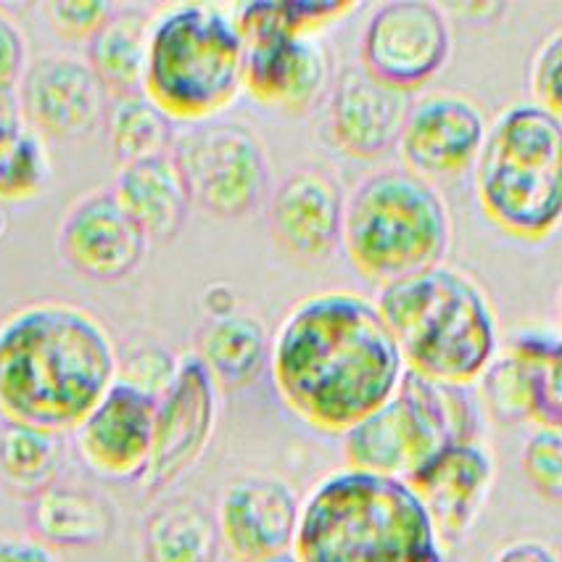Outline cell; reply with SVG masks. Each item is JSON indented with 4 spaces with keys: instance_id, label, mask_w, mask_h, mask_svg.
Here are the masks:
<instances>
[{
    "instance_id": "24",
    "label": "cell",
    "mask_w": 562,
    "mask_h": 562,
    "mask_svg": "<svg viewBox=\"0 0 562 562\" xmlns=\"http://www.w3.org/2000/svg\"><path fill=\"white\" fill-rule=\"evenodd\" d=\"M193 357L204 364L217 391H240L259 381L270 362V338L257 317L231 312L209 317L195 330Z\"/></svg>"
},
{
    "instance_id": "6",
    "label": "cell",
    "mask_w": 562,
    "mask_h": 562,
    "mask_svg": "<svg viewBox=\"0 0 562 562\" xmlns=\"http://www.w3.org/2000/svg\"><path fill=\"white\" fill-rule=\"evenodd\" d=\"M341 246L364 280L385 289L443 265L452 214L434 182L404 167L381 169L346 199Z\"/></svg>"
},
{
    "instance_id": "12",
    "label": "cell",
    "mask_w": 562,
    "mask_h": 562,
    "mask_svg": "<svg viewBox=\"0 0 562 562\" xmlns=\"http://www.w3.org/2000/svg\"><path fill=\"white\" fill-rule=\"evenodd\" d=\"M217 398L220 391L204 364L193 355L182 357L172 385L156 402L151 454L137 481L148 496L167 492L199 465L217 428Z\"/></svg>"
},
{
    "instance_id": "10",
    "label": "cell",
    "mask_w": 562,
    "mask_h": 562,
    "mask_svg": "<svg viewBox=\"0 0 562 562\" xmlns=\"http://www.w3.org/2000/svg\"><path fill=\"white\" fill-rule=\"evenodd\" d=\"M233 16L246 45V93L267 109L310 114L330 90V56L317 35L272 27L246 5H235Z\"/></svg>"
},
{
    "instance_id": "37",
    "label": "cell",
    "mask_w": 562,
    "mask_h": 562,
    "mask_svg": "<svg viewBox=\"0 0 562 562\" xmlns=\"http://www.w3.org/2000/svg\"><path fill=\"white\" fill-rule=\"evenodd\" d=\"M494 562H560L558 549L539 539L509 541L496 552Z\"/></svg>"
},
{
    "instance_id": "28",
    "label": "cell",
    "mask_w": 562,
    "mask_h": 562,
    "mask_svg": "<svg viewBox=\"0 0 562 562\" xmlns=\"http://www.w3.org/2000/svg\"><path fill=\"white\" fill-rule=\"evenodd\" d=\"M50 182L48 143L22 114L11 111L0 122V201L22 204L45 193Z\"/></svg>"
},
{
    "instance_id": "2",
    "label": "cell",
    "mask_w": 562,
    "mask_h": 562,
    "mask_svg": "<svg viewBox=\"0 0 562 562\" xmlns=\"http://www.w3.org/2000/svg\"><path fill=\"white\" fill-rule=\"evenodd\" d=\"M116 344L93 312L35 302L0 319V417L75 430L116 381Z\"/></svg>"
},
{
    "instance_id": "15",
    "label": "cell",
    "mask_w": 562,
    "mask_h": 562,
    "mask_svg": "<svg viewBox=\"0 0 562 562\" xmlns=\"http://www.w3.org/2000/svg\"><path fill=\"white\" fill-rule=\"evenodd\" d=\"M146 235L127 217L111 188H93L75 201L58 225V254L90 283H122L143 265Z\"/></svg>"
},
{
    "instance_id": "34",
    "label": "cell",
    "mask_w": 562,
    "mask_h": 562,
    "mask_svg": "<svg viewBox=\"0 0 562 562\" xmlns=\"http://www.w3.org/2000/svg\"><path fill=\"white\" fill-rule=\"evenodd\" d=\"M560 64H562V30L554 27L536 48L531 61V93L533 103L549 114H558L562 109L560 98Z\"/></svg>"
},
{
    "instance_id": "18",
    "label": "cell",
    "mask_w": 562,
    "mask_h": 562,
    "mask_svg": "<svg viewBox=\"0 0 562 562\" xmlns=\"http://www.w3.org/2000/svg\"><path fill=\"white\" fill-rule=\"evenodd\" d=\"M494 457L481 441L449 443L407 479L441 541H460L481 518L494 488Z\"/></svg>"
},
{
    "instance_id": "5",
    "label": "cell",
    "mask_w": 562,
    "mask_h": 562,
    "mask_svg": "<svg viewBox=\"0 0 562 562\" xmlns=\"http://www.w3.org/2000/svg\"><path fill=\"white\" fill-rule=\"evenodd\" d=\"M246 45L233 9L175 3L154 11L143 95L172 122L222 114L244 90Z\"/></svg>"
},
{
    "instance_id": "26",
    "label": "cell",
    "mask_w": 562,
    "mask_h": 562,
    "mask_svg": "<svg viewBox=\"0 0 562 562\" xmlns=\"http://www.w3.org/2000/svg\"><path fill=\"white\" fill-rule=\"evenodd\" d=\"M61 462V434L22 426V423H0V481L11 492L32 499L56 483Z\"/></svg>"
},
{
    "instance_id": "23",
    "label": "cell",
    "mask_w": 562,
    "mask_h": 562,
    "mask_svg": "<svg viewBox=\"0 0 562 562\" xmlns=\"http://www.w3.org/2000/svg\"><path fill=\"white\" fill-rule=\"evenodd\" d=\"M151 24L154 9L114 5L103 27L88 41L85 64L109 98L143 93Z\"/></svg>"
},
{
    "instance_id": "20",
    "label": "cell",
    "mask_w": 562,
    "mask_h": 562,
    "mask_svg": "<svg viewBox=\"0 0 562 562\" xmlns=\"http://www.w3.org/2000/svg\"><path fill=\"white\" fill-rule=\"evenodd\" d=\"M409 111V93L389 88L362 67H349L328 90V130L351 159L375 161L396 148Z\"/></svg>"
},
{
    "instance_id": "29",
    "label": "cell",
    "mask_w": 562,
    "mask_h": 562,
    "mask_svg": "<svg viewBox=\"0 0 562 562\" xmlns=\"http://www.w3.org/2000/svg\"><path fill=\"white\" fill-rule=\"evenodd\" d=\"M103 122H106L109 146L120 165L167 154L178 133L175 122L143 93L109 98Z\"/></svg>"
},
{
    "instance_id": "19",
    "label": "cell",
    "mask_w": 562,
    "mask_h": 562,
    "mask_svg": "<svg viewBox=\"0 0 562 562\" xmlns=\"http://www.w3.org/2000/svg\"><path fill=\"white\" fill-rule=\"evenodd\" d=\"M154 415V398L114 381L75 428L77 454L101 479L140 481L151 454Z\"/></svg>"
},
{
    "instance_id": "4",
    "label": "cell",
    "mask_w": 562,
    "mask_h": 562,
    "mask_svg": "<svg viewBox=\"0 0 562 562\" xmlns=\"http://www.w3.org/2000/svg\"><path fill=\"white\" fill-rule=\"evenodd\" d=\"M375 306L404 370L430 383L470 389L499 351L496 312L486 291L457 267H430L385 285Z\"/></svg>"
},
{
    "instance_id": "22",
    "label": "cell",
    "mask_w": 562,
    "mask_h": 562,
    "mask_svg": "<svg viewBox=\"0 0 562 562\" xmlns=\"http://www.w3.org/2000/svg\"><path fill=\"white\" fill-rule=\"evenodd\" d=\"M27 526L32 539L45 547L85 549L111 539L116 515L93 488L56 481L30 499Z\"/></svg>"
},
{
    "instance_id": "21",
    "label": "cell",
    "mask_w": 562,
    "mask_h": 562,
    "mask_svg": "<svg viewBox=\"0 0 562 562\" xmlns=\"http://www.w3.org/2000/svg\"><path fill=\"white\" fill-rule=\"evenodd\" d=\"M111 193L137 231L146 235L148 246H167L178 240L193 209L169 151L122 165Z\"/></svg>"
},
{
    "instance_id": "27",
    "label": "cell",
    "mask_w": 562,
    "mask_h": 562,
    "mask_svg": "<svg viewBox=\"0 0 562 562\" xmlns=\"http://www.w3.org/2000/svg\"><path fill=\"white\" fill-rule=\"evenodd\" d=\"M505 349L520 359L526 372L531 423L539 428L562 426V344L554 330L526 328Z\"/></svg>"
},
{
    "instance_id": "8",
    "label": "cell",
    "mask_w": 562,
    "mask_h": 562,
    "mask_svg": "<svg viewBox=\"0 0 562 562\" xmlns=\"http://www.w3.org/2000/svg\"><path fill=\"white\" fill-rule=\"evenodd\" d=\"M479 402L470 389L404 370L394 396L341 436L346 468L407 481L449 443L479 441Z\"/></svg>"
},
{
    "instance_id": "41",
    "label": "cell",
    "mask_w": 562,
    "mask_h": 562,
    "mask_svg": "<svg viewBox=\"0 0 562 562\" xmlns=\"http://www.w3.org/2000/svg\"><path fill=\"white\" fill-rule=\"evenodd\" d=\"M5 227H9V217H5V212H3V209H0V238H3Z\"/></svg>"
},
{
    "instance_id": "7",
    "label": "cell",
    "mask_w": 562,
    "mask_h": 562,
    "mask_svg": "<svg viewBox=\"0 0 562 562\" xmlns=\"http://www.w3.org/2000/svg\"><path fill=\"white\" fill-rule=\"evenodd\" d=\"M475 167L481 212L509 238L541 244L562 214V122L536 103H515L488 124Z\"/></svg>"
},
{
    "instance_id": "13",
    "label": "cell",
    "mask_w": 562,
    "mask_h": 562,
    "mask_svg": "<svg viewBox=\"0 0 562 562\" xmlns=\"http://www.w3.org/2000/svg\"><path fill=\"white\" fill-rule=\"evenodd\" d=\"M22 120L45 140H82L103 122L106 93L85 58L43 54L27 61L16 88Z\"/></svg>"
},
{
    "instance_id": "3",
    "label": "cell",
    "mask_w": 562,
    "mask_h": 562,
    "mask_svg": "<svg viewBox=\"0 0 562 562\" xmlns=\"http://www.w3.org/2000/svg\"><path fill=\"white\" fill-rule=\"evenodd\" d=\"M296 562H447L426 507L402 479L336 470L302 499Z\"/></svg>"
},
{
    "instance_id": "17",
    "label": "cell",
    "mask_w": 562,
    "mask_h": 562,
    "mask_svg": "<svg viewBox=\"0 0 562 562\" xmlns=\"http://www.w3.org/2000/svg\"><path fill=\"white\" fill-rule=\"evenodd\" d=\"M346 193L323 167H296L278 182L267 206L272 240L291 259L325 261L341 246Z\"/></svg>"
},
{
    "instance_id": "31",
    "label": "cell",
    "mask_w": 562,
    "mask_h": 562,
    "mask_svg": "<svg viewBox=\"0 0 562 562\" xmlns=\"http://www.w3.org/2000/svg\"><path fill=\"white\" fill-rule=\"evenodd\" d=\"M178 368L180 357L156 341L130 344L122 355H116V381L140 391L154 402L165 396L178 375Z\"/></svg>"
},
{
    "instance_id": "9",
    "label": "cell",
    "mask_w": 562,
    "mask_h": 562,
    "mask_svg": "<svg viewBox=\"0 0 562 562\" xmlns=\"http://www.w3.org/2000/svg\"><path fill=\"white\" fill-rule=\"evenodd\" d=\"M191 206L209 217L244 220L270 193V161L251 127L240 122H199L180 130L169 146Z\"/></svg>"
},
{
    "instance_id": "14",
    "label": "cell",
    "mask_w": 562,
    "mask_h": 562,
    "mask_svg": "<svg viewBox=\"0 0 562 562\" xmlns=\"http://www.w3.org/2000/svg\"><path fill=\"white\" fill-rule=\"evenodd\" d=\"M486 130V114L473 98L439 90L409 103L396 148L417 178H454L475 165Z\"/></svg>"
},
{
    "instance_id": "1",
    "label": "cell",
    "mask_w": 562,
    "mask_h": 562,
    "mask_svg": "<svg viewBox=\"0 0 562 562\" xmlns=\"http://www.w3.org/2000/svg\"><path fill=\"white\" fill-rule=\"evenodd\" d=\"M274 391L291 415L344 436L394 396L404 359L375 302L319 291L291 306L270 344Z\"/></svg>"
},
{
    "instance_id": "38",
    "label": "cell",
    "mask_w": 562,
    "mask_h": 562,
    "mask_svg": "<svg viewBox=\"0 0 562 562\" xmlns=\"http://www.w3.org/2000/svg\"><path fill=\"white\" fill-rule=\"evenodd\" d=\"M204 306L209 317H225L235 312V296L231 291V285L225 283H214L204 291Z\"/></svg>"
},
{
    "instance_id": "40",
    "label": "cell",
    "mask_w": 562,
    "mask_h": 562,
    "mask_svg": "<svg viewBox=\"0 0 562 562\" xmlns=\"http://www.w3.org/2000/svg\"><path fill=\"white\" fill-rule=\"evenodd\" d=\"M251 562H296L293 560V554H274V558H265V560H251Z\"/></svg>"
},
{
    "instance_id": "30",
    "label": "cell",
    "mask_w": 562,
    "mask_h": 562,
    "mask_svg": "<svg viewBox=\"0 0 562 562\" xmlns=\"http://www.w3.org/2000/svg\"><path fill=\"white\" fill-rule=\"evenodd\" d=\"M481 402L488 415L496 417L505 426L515 423H531V402H528L526 372H522L520 359L509 349L496 351L483 375L479 378Z\"/></svg>"
},
{
    "instance_id": "16",
    "label": "cell",
    "mask_w": 562,
    "mask_h": 562,
    "mask_svg": "<svg viewBox=\"0 0 562 562\" xmlns=\"http://www.w3.org/2000/svg\"><path fill=\"white\" fill-rule=\"evenodd\" d=\"M302 499L289 481L272 473H240L227 481L217 502L220 544L235 562L289 554Z\"/></svg>"
},
{
    "instance_id": "11",
    "label": "cell",
    "mask_w": 562,
    "mask_h": 562,
    "mask_svg": "<svg viewBox=\"0 0 562 562\" xmlns=\"http://www.w3.org/2000/svg\"><path fill=\"white\" fill-rule=\"evenodd\" d=\"M452 54V24L430 0H391L372 11L359 41L368 75L412 93L434 80Z\"/></svg>"
},
{
    "instance_id": "35",
    "label": "cell",
    "mask_w": 562,
    "mask_h": 562,
    "mask_svg": "<svg viewBox=\"0 0 562 562\" xmlns=\"http://www.w3.org/2000/svg\"><path fill=\"white\" fill-rule=\"evenodd\" d=\"M27 67V41L19 24L0 9V93H11Z\"/></svg>"
},
{
    "instance_id": "33",
    "label": "cell",
    "mask_w": 562,
    "mask_h": 562,
    "mask_svg": "<svg viewBox=\"0 0 562 562\" xmlns=\"http://www.w3.org/2000/svg\"><path fill=\"white\" fill-rule=\"evenodd\" d=\"M111 11H114V3H103V0H54L43 5L50 30L61 41L85 45L103 27Z\"/></svg>"
},
{
    "instance_id": "25",
    "label": "cell",
    "mask_w": 562,
    "mask_h": 562,
    "mask_svg": "<svg viewBox=\"0 0 562 562\" xmlns=\"http://www.w3.org/2000/svg\"><path fill=\"white\" fill-rule=\"evenodd\" d=\"M217 518L191 494L161 499L143 522V560L146 562H217Z\"/></svg>"
},
{
    "instance_id": "36",
    "label": "cell",
    "mask_w": 562,
    "mask_h": 562,
    "mask_svg": "<svg viewBox=\"0 0 562 562\" xmlns=\"http://www.w3.org/2000/svg\"><path fill=\"white\" fill-rule=\"evenodd\" d=\"M0 562H56V554L32 536H0Z\"/></svg>"
},
{
    "instance_id": "32",
    "label": "cell",
    "mask_w": 562,
    "mask_h": 562,
    "mask_svg": "<svg viewBox=\"0 0 562 562\" xmlns=\"http://www.w3.org/2000/svg\"><path fill=\"white\" fill-rule=\"evenodd\" d=\"M520 468L533 492L558 505L562 499V434L560 428H536L522 443Z\"/></svg>"
},
{
    "instance_id": "39",
    "label": "cell",
    "mask_w": 562,
    "mask_h": 562,
    "mask_svg": "<svg viewBox=\"0 0 562 562\" xmlns=\"http://www.w3.org/2000/svg\"><path fill=\"white\" fill-rule=\"evenodd\" d=\"M19 106H16V95H14V90H11V93H0V122L5 120V116L11 114V111H16Z\"/></svg>"
}]
</instances>
